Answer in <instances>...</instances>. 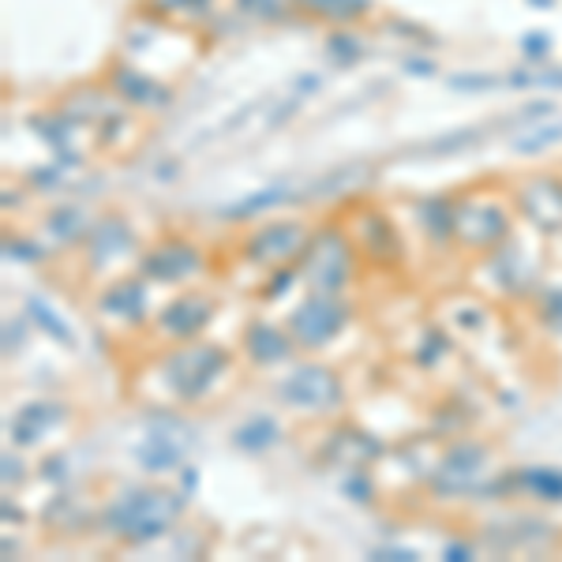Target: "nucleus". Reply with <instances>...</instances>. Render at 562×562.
<instances>
[{
  "label": "nucleus",
  "mask_w": 562,
  "mask_h": 562,
  "mask_svg": "<svg viewBox=\"0 0 562 562\" xmlns=\"http://www.w3.org/2000/svg\"><path fill=\"white\" fill-rule=\"evenodd\" d=\"M480 458H484V450L458 447L454 454L442 461V469H439V476H435V484H439L442 492H461V487H465L469 480L480 473Z\"/></svg>",
  "instance_id": "12"
},
{
  "label": "nucleus",
  "mask_w": 562,
  "mask_h": 562,
  "mask_svg": "<svg viewBox=\"0 0 562 562\" xmlns=\"http://www.w3.org/2000/svg\"><path fill=\"white\" fill-rule=\"evenodd\" d=\"M248 352L259 360V364H274V360H285L289 338H285L281 330H274V326L256 323V326L248 330Z\"/></svg>",
  "instance_id": "13"
},
{
  "label": "nucleus",
  "mask_w": 562,
  "mask_h": 562,
  "mask_svg": "<svg viewBox=\"0 0 562 562\" xmlns=\"http://www.w3.org/2000/svg\"><path fill=\"white\" fill-rule=\"evenodd\" d=\"M346 319H349V312L338 304V296L312 293L293 315H289V338L304 349H319L334 334H341Z\"/></svg>",
  "instance_id": "4"
},
{
  "label": "nucleus",
  "mask_w": 562,
  "mask_h": 562,
  "mask_svg": "<svg viewBox=\"0 0 562 562\" xmlns=\"http://www.w3.org/2000/svg\"><path fill=\"white\" fill-rule=\"evenodd\" d=\"M278 397L301 413H330L341 405V383L330 368L304 364L278 386Z\"/></svg>",
  "instance_id": "3"
},
{
  "label": "nucleus",
  "mask_w": 562,
  "mask_h": 562,
  "mask_svg": "<svg viewBox=\"0 0 562 562\" xmlns=\"http://www.w3.org/2000/svg\"><path fill=\"white\" fill-rule=\"evenodd\" d=\"M352 274V248L338 229H319L304 248V281L312 293L338 296Z\"/></svg>",
  "instance_id": "2"
},
{
  "label": "nucleus",
  "mask_w": 562,
  "mask_h": 562,
  "mask_svg": "<svg viewBox=\"0 0 562 562\" xmlns=\"http://www.w3.org/2000/svg\"><path fill=\"white\" fill-rule=\"evenodd\" d=\"M211 319V301H203V296H180L161 312V330L177 334V338H188V334H195L199 326Z\"/></svg>",
  "instance_id": "11"
},
{
  "label": "nucleus",
  "mask_w": 562,
  "mask_h": 562,
  "mask_svg": "<svg viewBox=\"0 0 562 562\" xmlns=\"http://www.w3.org/2000/svg\"><path fill=\"white\" fill-rule=\"evenodd\" d=\"M225 364H229V360H225L222 349L188 346V349H177L173 357L166 360V379L180 397H199L217 375H222Z\"/></svg>",
  "instance_id": "5"
},
{
  "label": "nucleus",
  "mask_w": 562,
  "mask_h": 562,
  "mask_svg": "<svg viewBox=\"0 0 562 562\" xmlns=\"http://www.w3.org/2000/svg\"><path fill=\"white\" fill-rule=\"evenodd\" d=\"M188 447H192V431H188L184 424H177V420L154 424L139 447V461L150 473H166L169 465H177V461L188 454Z\"/></svg>",
  "instance_id": "9"
},
{
  "label": "nucleus",
  "mask_w": 562,
  "mask_h": 562,
  "mask_svg": "<svg viewBox=\"0 0 562 562\" xmlns=\"http://www.w3.org/2000/svg\"><path fill=\"white\" fill-rule=\"evenodd\" d=\"M180 510H184V503H180V495H169V492H132L124 498H116L113 506H109L105 514V525L116 532V537L124 540H154L161 537V532L169 529Z\"/></svg>",
  "instance_id": "1"
},
{
  "label": "nucleus",
  "mask_w": 562,
  "mask_h": 562,
  "mask_svg": "<svg viewBox=\"0 0 562 562\" xmlns=\"http://www.w3.org/2000/svg\"><path fill=\"white\" fill-rule=\"evenodd\" d=\"M304 248H307V233L301 222H274V225H262L256 237L248 240V259L262 262V267H278V262L304 256Z\"/></svg>",
  "instance_id": "6"
},
{
  "label": "nucleus",
  "mask_w": 562,
  "mask_h": 562,
  "mask_svg": "<svg viewBox=\"0 0 562 562\" xmlns=\"http://www.w3.org/2000/svg\"><path fill=\"white\" fill-rule=\"evenodd\" d=\"M510 229L506 214L498 211L495 203H461L454 206V237L469 248H487V244H498Z\"/></svg>",
  "instance_id": "7"
},
{
  "label": "nucleus",
  "mask_w": 562,
  "mask_h": 562,
  "mask_svg": "<svg viewBox=\"0 0 562 562\" xmlns=\"http://www.w3.org/2000/svg\"><path fill=\"white\" fill-rule=\"evenodd\" d=\"M525 217L537 225L540 233H559L562 229V184L551 177H532L521 184L518 195Z\"/></svg>",
  "instance_id": "8"
},
{
  "label": "nucleus",
  "mask_w": 562,
  "mask_h": 562,
  "mask_svg": "<svg viewBox=\"0 0 562 562\" xmlns=\"http://www.w3.org/2000/svg\"><path fill=\"white\" fill-rule=\"evenodd\" d=\"M143 267H147V274L158 281H180V278L192 274V270H199V251H192L188 244H166V248L154 251Z\"/></svg>",
  "instance_id": "10"
}]
</instances>
